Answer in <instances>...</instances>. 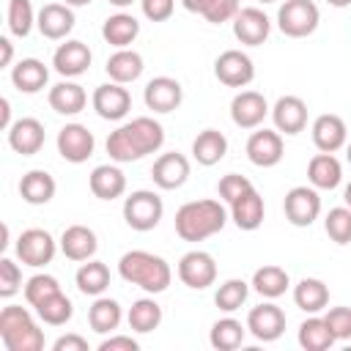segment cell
Wrapping results in <instances>:
<instances>
[{
	"instance_id": "6da1fadb",
	"label": "cell",
	"mask_w": 351,
	"mask_h": 351,
	"mask_svg": "<svg viewBox=\"0 0 351 351\" xmlns=\"http://www.w3.org/2000/svg\"><path fill=\"white\" fill-rule=\"evenodd\" d=\"M165 143V129L162 123H156L154 118H134L123 126H118L115 132H110L107 137V154L112 162H137L145 154L159 151Z\"/></svg>"
},
{
	"instance_id": "7a4b0ae2",
	"label": "cell",
	"mask_w": 351,
	"mask_h": 351,
	"mask_svg": "<svg viewBox=\"0 0 351 351\" xmlns=\"http://www.w3.org/2000/svg\"><path fill=\"white\" fill-rule=\"evenodd\" d=\"M228 222V211L219 200H189L176 211V233L184 241H203L219 233Z\"/></svg>"
},
{
	"instance_id": "3957f363",
	"label": "cell",
	"mask_w": 351,
	"mask_h": 351,
	"mask_svg": "<svg viewBox=\"0 0 351 351\" xmlns=\"http://www.w3.org/2000/svg\"><path fill=\"white\" fill-rule=\"evenodd\" d=\"M118 274L126 282H132V285H137V288H143L148 293L167 291V285L173 280V271H170L167 261L154 255V252H145V250H132V252L121 255Z\"/></svg>"
},
{
	"instance_id": "277c9868",
	"label": "cell",
	"mask_w": 351,
	"mask_h": 351,
	"mask_svg": "<svg viewBox=\"0 0 351 351\" xmlns=\"http://www.w3.org/2000/svg\"><path fill=\"white\" fill-rule=\"evenodd\" d=\"M0 340L8 351H41L44 348V332L36 326L33 315L19 304H8L0 310Z\"/></svg>"
},
{
	"instance_id": "5b68a950",
	"label": "cell",
	"mask_w": 351,
	"mask_h": 351,
	"mask_svg": "<svg viewBox=\"0 0 351 351\" xmlns=\"http://www.w3.org/2000/svg\"><path fill=\"white\" fill-rule=\"evenodd\" d=\"M165 214L162 197L151 189H137L123 200V219L132 230H154Z\"/></svg>"
},
{
	"instance_id": "8992f818",
	"label": "cell",
	"mask_w": 351,
	"mask_h": 351,
	"mask_svg": "<svg viewBox=\"0 0 351 351\" xmlns=\"http://www.w3.org/2000/svg\"><path fill=\"white\" fill-rule=\"evenodd\" d=\"M321 22L318 5L313 0H285L277 11V27L291 38L310 36Z\"/></svg>"
},
{
	"instance_id": "52a82bcc",
	"label": "cell",
	"mask_w": 351,
	"mask_h": 351,
	"mask_svg": "<svg viewBox=\"0 0 351 351\" xmlns=\"http://www.w3.org/2000/svg\"><path fill=\"white\" fill-rule=\"evenodd\" d=\"M55 239L49 236V230H41V228H30V230H22L19 239H16V255L25 266H47L52 263L55 258Z\"/></svg>"
},
{
	"instance_id": "ba28073f",
	"label": "cell",
	"mask_w": 351,
	"mask_h": 351,
	"mask_svg": "<svg viewBox=\"0 0 351 351\" xmlns=\"http://www.w3.org/2000/svg\"><path fill=\"white\" fill-rule=\"evenodd\" d=\"M282 208H285V219L291 225L307 228L321 214V197H318L315 186H293V189H288Z\"/></svg>"
},
{
	"instance_id": "9c48e42d",
	"label": "cell",
	"mask_w": 351,
	"mask_h": 351,
	"mask_svg": "<svg viewBox=\"0 0 351 351\" xmlns=\"http://www.w3.org/2000/svg\"><path fill=\"white\" fill-rule=\"evenodd\" d=\"M214 74L222 85L228 88H244L252 82L255 77V66L250 60V55H244L241 49H225L217 60H214Z\"/></svg>"
},
{
	"instance_id": "30bf717a",
	"label": "cell",
	"mask_w": 351,
	"mask_h": 351,
	"mask_svg": "<svg viewBox=\"0 0 351 351\" xmlns=\"http://www.w3.org/2000/svg\"><path fill=\"white\" fill-rule=\"evenodd\" d=\"M178 277L186 288H195V291H203L208 285H214L217 280V263L208 252L203 250H192L186 252L181 261H178Z\"/></svg>"
},
{
	"instance_id": "8fae6325",
	"label": "cell",
	"mask_w": 351,
	"mask_h": 351,
	"mask_svg": "<svg viewBox=\"0 0 351 351\" xmlns=\"http://www.w3.org/2000/svg\"><path fill=\"white\" fill-rule=\"evenodd\" d=\"M93 148H96L93 132H88V126L82 123H66L58 132V154L71 165L85 162L93 154Z\"/></svg>"
},
{
	"instance_id": "7c38bea8",
	"label": "cell",
	"mask_w": 351,
	"mask_h": 351,
	"mask_svg": "<svg viewBox=\"0 0 351 351\" xmlns=\"http://www.w3.org/2000/svg\"><path fill=\"white\" fill-rule=\"evenodd\" d=\"M247 329L252 332L255 340H263V343H271L277 340L282 332H285V313L271 304V302H263L258 307L250 310L247 315Z\"/></svg>"
},
{
	"instance_id": "4fadbf2b",
	"label": "cell",
	"mask_w": 351,
	"mask_h": 351,
	"mask_svg": "<svg viewBox=\"0 0 351 351\" xmlns=\"http://www.w3.org/2000/svg\"><path fill=\"white\" fill-rule=\"evenodd\" d=\"M93 110L104 121H121L132 110V96L121 82H104L93 90Z\"/></svg>"
},
{
	"instance_id": "5bb4252c",
	"label": "cell",
	"mask_w": 351,
	"mask_h": 351,
	"mask_svg": "<svg viewBox=\"0 0 351 351\" xmlns=\"http://www.w3.org/2000/svg\"><path fill=\"white\" fill-rule=\"evenodd\" d=\"M269 115V104L258 90H241L230 101V118L239 129H255Z\"/></svg>"
},
{
	"instance_id": "9a60e30c",
	"label": "cell",
	"mask_w": 351,
	"mask_h": 351,
	"mask_svg": "<svg viewBox=\"0 0 351 351\" xmlns=\"http://www.w3.org/2000/svg\"><path fill=\"white\" fill-rule=\"evenodd\" d=\"M271 22L261 8H241L233 16V36L247 47H261L269 38Z\"/></svg>"
},
{
	"instance_id": "2e32d148",
	"label": "cell",
	"mask_w": 351,
	"mask_h": 351,
	"mask_svg": "<svg viewBox=\"0 0 351 351\" xmlns=\"http://www.w3.org/2000/svg\"><path fill=\"white\" fill-rule=\"evenodd\" d=\"M151 178L159 189H178L189 178V159L178 151L162 154L151 167Z\"/></svg>"
},
{
	"instance_id": "e0dca14e",
	"label": "cell",
	"mask_w": 351,
	"mask_h": 351,
	"mask_svg": "<svg viewBox=\"0 0 351 351\" xmlns=\"http://www.w3.org/2000/svg\"><path fill=\"white\" fill-rule=\"evenodd\" d=\"M143 99H145V107L154 112H173L181 104L184 90H181V82L173 77H154L145 85Z\"/></svg>"
},
{
	"instance_id": "ac0fdd59",
	"label": "cell",
	"mask_w": 351,
	"mask_h": 351,
	"mask_svg": "<svg viewBox=\"0 0 351 351\" xmlns=\"http://www.w3.org/2000/svg\"><path fill=\"white\" fill-rule=\"evenodd\" d=\"M247 156L255 167H274L282 159V137L271 129H258L247 140Z\"/></svg>"
},
{
	"instance_id": "d6986e66",
	"label": "cell",
	"mask_w": 351,
	"mask_h": 351,
	"mask_svg": "<svg viewBox=\"0 0 351 351\" xmlns=\"http://www.w3.org/2000/svg\"><path fill=\"white\" fill-rule=\"evenodd\" d=\"M271 121L277 132L299 134L307 126V104L299 96H280L271 107Z\"/></svg>"
},
{
	"instance_id": "ffe728a7",
	"label": "cell",
	"mask_w": 351,
	"mask_h": 351,
	"mask_svg": "<svg viewBox=\"0 0 351 351\" xmlns=\"http://www.w3.org/2000/svg\"><path fill=\"white\" fill-rule=\"evenodd\" d=\"M346 137H348V129L343 123L340 115H332V112H324L313 121V143L318 151L324 154H335L346 145Z\"/></svg>"
},
{
	"instance_id": "44dd1931",
	"label": "cell",
	"mask_w": 351,
	"mask_h": 351,
	"mask_svg": "<svg viewBox=\"0 0 351 351\" xmlns=\"http://www.w3.org/2000/svg\"><path fill=\"white\" fill-rule=\"evenodd\" d=\"M8 145L22 154V156H33L41 151L44 145V123L38 118H19L11 123L8 129Z\"/></svg>"
},
{
	"instance_id": "7402d4cb",
	"label": "cell",
	"mask_w": 351,
	"mask_h": 351,
	"mask_svg": "<svg viewBox=\"0 0 351 351\" xmlns=\"http://www.w3.org/2000/svg\"><path fill=\"white\" fill-rule=\"evenodd\" d=\"M36 27L41 30L44 38H52V41L66 38L74 27V14L63 3H47L36 16Z\"/></svg>"
},
{
	"instance_id": "603a6c76",
	"label": "cell",
	"mask_w": 351,
	"mask_h": 351,
	"mask_svg": "<svg viewBox=\"0 0 351 351\" xmlns=\"http://www.w3.org/2000/svg\"><path fill=\"white\" fill-rule=\"evenodd\" d=\"M90 58H93V55H90L88 44H82V41H66V44H60V47L55 49L52 66H55V71L63 74V77H80V74L88 71Z\"/></svg>"
},
{
	"instance_id": "cb8c5ba5",
	"label": "cell",
	"mask_w": 351,
	"mask_h": 351,
	"mask_svg": "<svg viewBox=\"0 0 351 351\" xmlns=\"http://www.w3.org/2000/svg\"><path fill=\"white\" fill-rule=\"evenodd\" d=\"M96 233L85 225H69L60 236V250L69 261H90L96 255Z\"/></svg>"
},
{
	"instance_id": "d4e9b609",
	"label": "cell",
	"mask_w": 351,
	"mask_h": 351,
	"mask_svg": "<svg viewBox=\"0 0 351 351\" xmlns=\"http://www.w3.org/2000/svg\"><path fill=\"white\" fill-rule=\"evenodd\" d=\"M230 217L236 222V228L241 230H258L261 222H263V197L252 189H247L244 195H239L233 203H230Z\"/></svg>"
},
{
	"instance_id": "484cf974",
	"label": "cell",
	"mask_w": 351,
	"mask_h": 351,
	"mask_svg": "<svg viewBox=\"0 0 351 351\" xmlns=\"http://www.w3.org/2000/svg\"><path fill=\"white\" fill-rule=\"evenodd\" d=\"M88 184H90V192L99 200H115L126 189V176L115 165H99V167H93Z\"/></svg>"
},
{
	"instance_id": "4316f807",
	"label": "cell",
	"mask_w": 351,
	"mask_h": 351,
	"mask_svg": "<svg viewBox=\"0 0 351 351\" xmlns=\"http://www.w3.org/2000/svg\"><path fill=\"white\" fill-rule=\"evenodd\" d=\"M47 80H49V69L36 58H25L11 69V82L22 93H38L47 85Z\"/></svg>"
},
{
	"instance_id": "83f0119b",
	"label": "cell",
	"mask_w": 351,
	"mask_h": 351,
	"mask_svg": "<svg viewBox=\"0 0 351 351\" xmlns=\"http://www.w3.org/2000/svg\"><path fill=\"white\" fill-rule=\"evenodd\" d=\"M88 104V93L77 82H58L49 88V107L60 115H77Z\"/></svg>"
},
{
	"instance_id": "f1b7e54d",
	"label": "cell",
	"mask_w": 351,
	"mask_h": 351,
	"mask_svg": "<svg viewBox=\"0 0 351 351\" xmlns=\"http://www.w3.org/2000/svg\"><path fill=\"white\" fill-rule=\"evenodd\" d=\"M307 178L315 189H335L343 181V167L335 159V154H315L307 165Z\"/></svg>"
},
{
	"instance_id": "f546056e",
	"label": "cell",
	"mask_w": 351,
	"mask_h": 351,
	"mask_svg": "<svg viewBox=\"0 0 351 351\" xmlns=\"http://www.w3.org/2000/svg\"><path fill=\"white\" fill-rule=\"evenodd\" d=\"M19 195L30 206H44L55 197V178L47 170H30L19 181Z\"/></svg>"
},
{
	"instance_id": "4dcf8cb0",
	"label": "cell",
	"mask_w": 351,
	"mask_h": 351,
	"mask_svg": "<svg viewBox=\"0 0 351 351\" xmlns=\"http://www.w3.org/2000/svg\"><path fill=\"white\" fill-rule=\"evenodd\" d=\"M101 36H104L107 44H112L118 49H126L140 36V22L132 14H112L101 25Z\"/></svg>"
},
{
	"instance_id": "1f68e13d",
	"label": "cell",
	"mask_w": 351,
	"mask_h": 351,
	"mask_svg": "<svg viewBox=\"0 0 351 351\" xmlns=\"http://www.w3.org/2000/svg\"><path fill=\"white\" fill-rule=\"evenodd\" d=\"M293 302L304 313H321L329 304V288L318 277H304L293 288Z\"/></svg>"
},
{
	"instance_id": "d6a6232c",
	"label": "cell",
	"mask_w": 351,
	"mask_h": 351,
	"mask_svg": "<svg viewBox=\"0 0 351 351\" xmlns=\"http://www.w3.org/2000/svg\"><path fill=\"white\" fill-rule=\"evenodd\" d=\"M104 69H107V74H110L112 82H121V85L134 82L143 74V55L134 52V49H118V52H112L107 58V66Z\"/></svg>"
},
{
	"instance_id": "836d02e7",
	"label": "cell",
	"mask_w": 351,
	"mask_h": 351,
	"mask_svg": "<svg viewBox=\"0 0 351 351\" xmlns=\"http://www.w3.org/2000/svg\"><path fill=\"white\" fill-rule=\"evenodd\" d=\"M225 154H228V137L217 129H203L192 143V156L206 167L217 165Z\"/></svg>"
},
{
	"instance_id": "e575fe53",
	"label": "cell",
	"mask_w": 351,
	"mask_h": 351,
	"mask_svg": "<svg viewBox=\"0 0 351 351\" xmlns=\"http://www.w3.org/2000/svg\"><path fill=\"white\" fill-rule=\"evenodd\" d=\"M288 271L282 269V266H274V263H269V266H261L255 274H252V288L261 293V296H266V299H277V296H282L285 291H288Z\"/></svg>"
},
{
	"instance_id": "d590c367",
	"label": "cell",
	"mask_w": 351,
	"mask_h": 351,
	"mask_svg": "<svg viewBox=\"0 0 351 351\" xmlns=\"http://www.w3.org/2000/svg\"><path fill=\"white\" fill-rule=\"evenodd\" d=\"M77 288L85 293V296H101L110 285V269L101 263V261H88L77 269Z\"/></svg>"
},
{
	"instance_id": "8d00e7d4",
	"label": "cell",
	"mask_w": 351,
	"mask_h": 351,
	"mask_svg": "<svg viewBox=\"0 0 351 351\" xmlns=\"http://www.w3.org/2000/svg\"><path fill=\"white\" fill-rule=\"evenodd\" d=\"M88 324H90V329L99 332V335H107V332L118 329V324H121V304H118L115 299L99 296V299L90 304V310H88Z\"/></svg>"
},
{
	"instance_id": "74e56055",
	"label": "cell",
	"mask_w": 351,
	"mask_h": 351,
	"mask_svg": "<svg viewBox=\"0 0 351 351\" xmlns=\"http://www.w3.org/2000/svg\"><path fill=\"white\" fill-rule=\"evenodd\" d=\"M332 343H335V335L329 332L324 318L313 315V318L302 321V326H299V346L304 351H326V348H332Z\"/></svg>"
},
{
	"instance_id": "f35d334b",
	"label": "cell",
	"mask_w": 351,
	"mask_h": 351,
	"mask_svg": "<svg viewBox=\"0 0 351 351\" xmlns=\"http://www.w3.org/2000/svg\"><path fill=\"white\" fill-rule=\"evenodd\" d=\"M129 326L140 335L145 332H154L159 324H162V307L154 302V299H137L132 307H129Z\"/></svg>"
},
{
	"instance_id": "ab89813d",
	"label": "cell",
	"mask_w": 351,
	"mask_h": 351,
	"mask_svg": "<svg viewBox=\"0 0 351 351\" xmlns=\"http://www.w3.org/2000/svg\"><path fill=\"white\" fill-rule=\"evenodd\" d=\"M208 340H211V346L217 351H233V348H239L244 343V326L236 318H219L211 326Z\"/></svg>"
},
{
	"instance_id": "60d3db41",
	"label": "cell",
	"mask_w": 351,
	"mask_h": 351,
	"mask_svg": "<svg viewBox=\"0 0 351 351\" xmlns=\"http://www.w3.org/2000/svg\"><path fill=\"white\" fill-rule=\"evenodd\" d=\"M36 313H38V318H41L44 324H49V326H63V324L74 315V304H71V299L60 291V293L44 299L41 304H36Z\"/></svg>"
},
{
	"instance_id": "b9f144b4",
	"label": "cell",
	"mask_w": 351,
	"mask_h": 351,
	"mask_svg": "<svg viewBox=\"0 0 351 351\" xmlns=\"http://www.w3.org/2000/svg\"><path fill=\"white\" fill-rule=\"evenodd\" d=\"M36 25V14L30 0H8V30L16 38H25Z\"/></svg>"
},
{
	"instance_id": "7bdbcfd3",
	"label": "cell",
	"mask_w": 351,
	"mask_h": 351,
	"mask_svg": "<svg viewBox=\"0 0 351 351\" xmlns=\"http://www.w3.org/2000/svg\"><path fill=\"white\" fill-rule=\"evenodd\" d=\"M247 293H250V285H247L244 280H228V282H222V285L217 288L214 302H217L219 310L233 313V310H239V307L247 302Z\"/></svg>"
},
{
	"instance_id": "ee69618b",
	"label": "cell",
	"mask_w": 351,
	"mask_h": 351,
	"mask_svg": "<svg viewBox=\"0 0 351 351\" xmlns=\"http://www.w3.org/2000/svg\"><path fill=\"white\" fill-rule=\"evenodd\" d=\"M324 228H326V233L335 244H348L351 241V208L348 206L329 208V214L324 219Z\"/></svg>"
},
{
	"instance_id": "f6af8a7d",
	"label": "cell",
	"mask_w": 351,
	"mask_h": 351,
	"mask_svg": "<svg viewBox=\"0 0 351 351\" xmlns=\"http://www.w3.org/2000/svg\"><path fill=\"white\" fill-rule=\"evenodd\" d=\"M55 293H60V285H58V280H55L52 274H33V277L25 282V299H27L30 307L41 304L44 299H49V296H55Z\"/></svg>"
},
{
	"instance_id": "bcb514c9",
	"label": "cell",
	"mask_w": 351,
	"mask_h": 351,
	"mask_svg": "<svg viewBox=\"0 0 351 351\" xmlns=\"http://www.w3.org/2000/svg\"><path fill=\"white\" fill-rule=\"evenodd\" d=\"M22 288V271L11 258H0V296L11 299Z\"/></svg>"
},
{
	"instance_id": "7dc6e473",
	"label": "cell",
	"mask_w": 351,
	"mask_h": 351,
	"mask_svg": "<svg viewBox=\"0 0 351 351\" xmlns=\"http://www.w3.org/2000/svg\"><path fill=\"white\" fill-rule=\"evenodd\" d=\"M329 332L335 335V340H348L351 337V307H332L324 315Z\"/></svg>"
},
{
	"instance_id": "c3c4849f",
	"label": "cell",
	"mask_w": 351,
	"mask_h": 351,
	"mask_svg": "<svg viewBox=\"0 0 351 351\" xmlns=\"http://www.w3.org/2000/svg\"><path fill=\"white\" fill-rule=\"evenodd\" d=\"M239 11H241L239 0H208L203 16H206L211 25H222V22H230Z\"/></svg>"
},
{
	"instance_id": "681fc988",
	"label": "cell",
	"mask_w": 351,
	"mask_h": 351,
	"mask_svg": "<svg viewBox=\"0 0 351 351\" xmlns=\"http://www.w3.org/2000/svg\"><path fill=\"white\" fill-rule=\"evenodd\" d=\"M219 197L222 200H228V203H233L239 195H244L247 189H252V181L250 178H244V176H239V173H228V176H222L219 178Z\"/></svg>"
},
{
	"instance_id": "f907efd6",
	"label": "cell",
	"mask_w": 351,
	"mask_h": 351,
	"mask_svg": "<svg viewBox=\"0 0 351 351\" xmlns=\"http://www.w3.org/2000/svg\"><path fill=\"white\" fill-rule=\"evenodd\" d=\"M140 8L145 14V19L151 22H165L173 16V8H176V0H140Z\"/></svg>"
},
{
	"instance_id": "816d5d0a",
	"label": "cell",
	"mask_w": 351,
	"mask_h": 351,
	"mask_svg": "<svg viewBox=\"0 0 351 351\" xmlns=\"http://www.w3.org/2000/svg\"><path fill=\"white\" fill-rule=\"evenodd\" d=\"M137 348H140V343L126 335H115V337H107L99 343V351H137Z\"/></svg>"
},
{
	"instance_id": "f5cc1de1",
	"label": "cell",
	"mask_w": 351,
	"mask_h": 351,
	"mask_svg": "<svg viewBox=\"0 0 351 351\" xmlns=\"http://www.w3.org/2000/svg\"><path fill=\"white\" fill-rule=\"evenodd\" d=\"M52 348L55 351H88V340L80 337V335H63V337L55 340Z\"/></svg>"
},
{
	"instance_id": "db71d44e",
	"label": "cell",
	"mask_w": 351,
	"mask_h": 351,
	"mask_svg": "<svg viewBox=\"0 0 351 351\" xmlns=\"http://www.w3.org/2000/svg\"><path fill=\"white\" fill-rule=\"evenodd\" d=\"M11 58H14V44L3 36V38H0V66H8Z\"/></svg>"
},
{
	"instance_id": "11a10c76",
	"label": "cell",
	"mask_w": 351,
	"mask_h": 351,
	"mask_svg": "<svg viewBox=\"0 0 351 351\" xmlns=\"http://www.w3.org/2000/svg\"><path fill=\"white\" fill-rule=\"evenodd\" d=\"M0 126L5 132L11 129V104H8V99H0Z\"/></svg>"
},
{
	"instance_id": "9f6ffc18",
	"label": "cell",
	"mask_w": 351,
	"mask_h": 351,
	"mask_svg": "<svg viewBox=\"0 0 351 351\" xmlns=\"http://www.w3.org/2000/svg\"><path fill=\"white\" fill-rule=\"evenodd\" d=\"M181 5H184L186 11H192V14H203L206 5H208V0H181Z\"/></svg>"
},
{
	"instance_id": "6f0895ef",
	"label": "cell",
	"mask_w": 351,
	"mask_h": 351,
	"mask_svg": "<svg viewBox=\"0 0 351 351\" xmlns=\"http://www.w3.org/2000/svg\"><path fill=\"white\" fill-rule=\"evenodd\" d=\"M343 200H346V206L351 208V181L346 184V189H343Z\"/></svg>"
},
{
	"instance_id": "680465c9",
	"label": "cell",
	"mask_w": 351,
	"mask_h": 351,
	"mask_svg": "<svg viewBox=\"0 0 351 351\" xmlns=\"http://www.w3.org/2000/svg\"><path fill=\"white\" fill-rule=\"evenodd\" d=\"M329 5H335V8H346V5H351V0H326Z\"/></svg>"
},
{
	"instance_id": "91938a15",
	"label": "cell",
	"mask_w": 351,
	"mask_h": 351,
	"mask_svg": "<svg viewBox=\"0 0 351 351\" xmlns=\"http://www.w3.org/2000/svg\"><path fill=\"white\" fill-rule=\"evenodd\" d=\"M107 3H112V5H118V8H126V5H132L134 0H107Z\"/></svg>"
},
{
	"instance_id": "94428289",
	"label": "cell",
	"mask_w": 351,
	"mask_h": 351,
	"mask_svg": "<svg viewBox=\"0 0 351 351\" xmlns=\"http://www.w3.org/2000/svg\"><path fill=\"white\" fill-rule=\"evenodd\" d=\"M90 0H66V5H88Z\"/></svg>"
},
{
	"instance_id": "6125c7cd",
	"label": "cell",
	"mask_w": 351,
	"mask_h": 351,
	"mask_svg": "<svg viewBox=\"0 0 351 351\" xmlns=\"http://www.w3.org/2000/svg\"><path fill=\"white\" fill-rule=\"evenodd\" d=\"M346 159H348V165H351V143H348V148H346Z\"/></svg>"
},
{
	"instance_id": "be15d7a7",
	"label": "cell",
	"mask_w": 351,
	"mask_h": 351,
	"mask_svg": "<svg viewBox=\"0 0 351 351\" xmlns=\"http://www.w3.org/2000/svg\"><path fill=\"white\" fill-rule=\"evenodd\" d=\"M258 3H277V0H258Z\"/></svg>"
}]
</instances>
